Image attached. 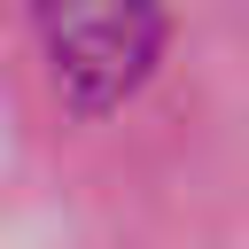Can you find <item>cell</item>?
Masks as SVG:
<instances>
[{
  "label": "cell",
  "instance_id": "6da1fadb",
  "mask_svg": "<svg viewBox=\"0 0 249 249\" xmlns=\"http://www.w3.org/2000/svg\"><path fill=\"white\" fill-rule=\"evenodd\" d=\"M39 23H47L54 78L78 109H117L163 47V8L156 0H47Z\"/></svg>",
  "mask_w": 249,
  "mask_h": 249
}]
</instances>
